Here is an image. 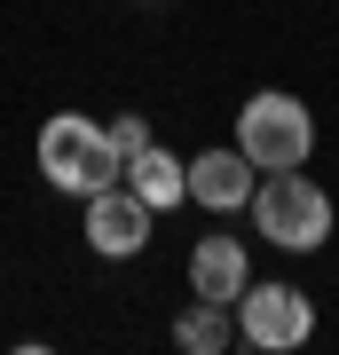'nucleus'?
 Segmentation results:
<instances>
[{"label":"nucleus","mask_w":339,"mask_h":355,"mask_svg":"<svg viewBox=\"0 0 339 355\" xmlns=\"http://www.w3.org/2000/svg\"><path fill=\"white\" fill-rule=\"evenodd\" d=\"M252 284V261H245V237H198L189 245V292H198V300H237V292Z\"/></svg>","instance_id":"nucleus-7"},{"label":"nucleus","mask_w":339,"mask_h":355,"mask_svg":"<svg viewBox=\"0 0 339 355\" xmlns=\"http://www.w3.org/2000/svg\"><path fill=\"white\" fill-rule=\"evenodd\" d=\"M229 308H237V340L261 347V355L308 347V331H315V300H308L300 284H245Z\"/></svg>","instance_id":"nucleus-4"},{"label":"nucleus","mask_w":339,"mask_h":355,"mask_svg":"<svg viewBox=\"0 0 339 355\" xmlns=\"http://www.w3.org/2000/svg\"><path fill=\"white\" fill-rule=\"evenodd\" d=\"M245 214H252V229H261L277 253H315V245L331 237V198H324V182L300 174V166L261 174L252 198H245Z\"/></svg>","instance_id":"nucleus-1"},{"label":"nucleus","mask_w":339,"mask_h":355,"mask_svg":"<svg viewBox=\"0 0 339 355\" xmlns=\"http://www.w3.org/2000/svg\"><path fill=\"white\" fill-rule=\"evenodd\" d=\"M142 142H150V127H142V119H134V111H119V119H111V150H119V166H126V158H134V150H142Z\"/></svg>","instance_id":"nucleus-10"},{"label":"nucleus","mask_w":339,"mask_h":355,"mask_svg":"<svg viewBox=\"0 0 339 355\" xmlns=\"http://www.w3.org/2000/svg\"><path fill=\"white\" fill-rule=\"evenodd\" d=\"M229 340H237V324H229L221 300H189L182 316H174V347L182 355H221Z\"/></svg>","instance_id":"nucleus-9"},{"label":"nucleus","mask_w":339,"mask_h":355,"mask_svg":"<svg viewBox=\"0 0 339 355\" xmlns=\"http://www.w3.org/2000/svg\"><path fill=\"white\" fill-rule=\"evenodd\" d=\"M189 166V198L205 205V214H237L252 198V182H261V166L245 150H205V158H182Z\"/></svg>","instance_id":"nucleus-6"},{"label":"nucleus","mask_w":339,"mask_h":355,"mask_svg":"<svg viewBox=\"0 0 339 355\" xmlns=\"http://www.w3.org/2000/svg\"><path fill=\"white\" fill-rule=\"evenodd\" d=\"M40 174L55 182L63 198H87L103 182H119V150H111V127L87 111H55L40 127Z\"/></svg>","instance_id":"nucleus-2"},{"label":"nucleus","mask_w":339,"mask_h":355,"mask_svg":"<svg viewBox=\"0 0 339 355\" xmlns=\"http://www.w3.org/2000/svg\"><path fill=\"white\" fill-rule=\"evenodd\" d=\"M87 245L103 261H126L150 245V205H142L134 190H119V182H103V190H87Z\"/></svg>","instance_id":"nucleus-5"},{"label":"nucleus","mask_w":339,"mask_h":355,"mask_svg":"<svg viewBox=\"0 0 339 355\" xmlns=\"http://www.w3.org/2000/svg\"><path fill=\"white\" fill-rule=\"evenodd\" d=\"M237 150L261 166V174H284V166H308L315 150V119H308V103L300 95H277V87H261L237 111Z\"/></svg>","instance_id":"nucleus-3"},{"label":"nucleus","mask_w":339,"mask_h":355,"mask_svg":"<svg viewBox=\"0 0 339 355\" xmlns=\"http://www.w3.org/2000/svg\"><path fill=\"white\" fill-rule=\"evenodd\" d=\"M119 174H126V190L150 205V214H166V205H182V198H189V166H182L174 150H158V142H142V150L126 158Z\"/></svg>","instance_id":"nucleus-8"}]
</instances>
